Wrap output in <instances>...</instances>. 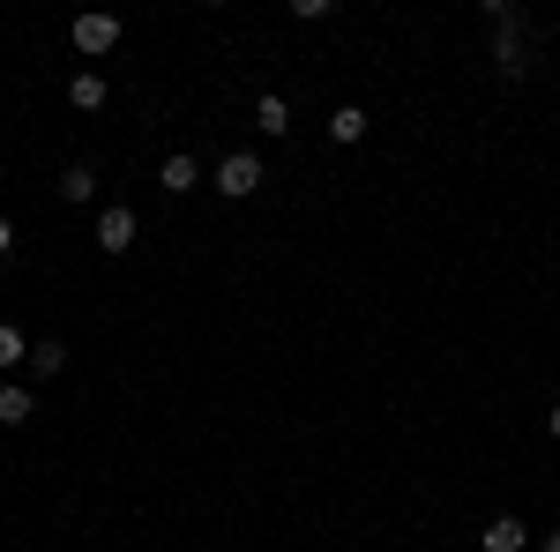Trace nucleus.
Returning a JSON list of instances; mask_svg holds the SVG:
<instances>
[{
    "label": "nucleus",
    "mask_w": 560,
    "mask_h": 552,
    "mask_svg": "<svg viewBox=\"0 0 560 552\" xmlns=\"http://www.w3.org/2000/svg\"><path fill=\"white\" fill-rule=\"evenodd\" d=\"M261 179H269V172H261V157H255V150H232V157L217 165V195L247 202V195H261Z\"/></svg>",
    "instance_id": "f257e3e1"
},
{
    "label": "nucleus",
    "mask_w": 560,
    "mask_h": 552,
    "mask_svg": "<svg viewBox=\"0 0 560 552\" xmlns=\"http://www.w3.org/2000/svg\"><path fill=\"white\" fill-rule=\"evenodd\" d=\"M68 38H75V52H113V45H120V23H113V15H75Z\"/></svg>",
    "instance_id": "f03ea898"
},
{
    "label": "nucleus",
    "mask_w": 560,
    "mask_h": 552,
    "mask_svg": "<svg viewBox=\"0 0 560 552\" xmlns=\"http://www.w3.org/2000/svg\"><path fill=\"white\" fill-rule=\"evenodd\" d=\"M97 247H105V255H128L135 247V210H105L97 216Z\"/></svg>",
    "instance_id": "7ed1b4c3"
},
{
    "label": "nucleus",
    "mask_w": 560,
    "mask_h": 552,
    "mask_svg": "<svg viewBox=\"0 0 560 552\" xmlns=\"http://www.w3.org/2000/svg\"><path fill=\"white\" fill-rule=\"evenodd\" d=\"M523 538H530V530H523L516 515H493V522L478 530V552H523Z\"/></svg>",
    "instance_id": "20e7f679"
},
{
    "label": "nucleus",
    "mask_w": 560,
    "mask_h": 552,
    "mask_svg": "<svg viewBox=\"0 0 560 552\" xmlns=\"http://www.w3.org/2000/svg\"><path fill=\"white\" fill-rule=\"evenodd\" d=\"M158 187H165V195H195V187H202V165H195V157H165Z\"/></svg>",
    "instance_id": "39448f33"
},
{
    "label": "nucleus",
    "mask_w": 560,
    "mask_h": 552,
    "mask_svg": "<svg viewBox=\"0 0 560 552\" xmlns=\"http://www.w3.org/2000/svg\"><path fill=\"white\" fill-rule=\"evenodd\" d=\"M68 105H75V113H97V105H105V75H75V83H68Z\"/></svg>",
    "instance_id": "423d86ee"
},
{
    "label": "nucleus",
    "mask_w": 560,
    "mask_h": 552,
    "mask_svg": "<svg viewBox=\"0 0 560 552\" xmlns=\"http://www.w3.org/2000/svg\"><path fill=\"white\" fill-rule=\"evenodd\" d=\"M31 419H38L31 388H0V425H31Z\"/></svg>",
    "instance_id": "0eeeda50"
},
{
    "label": "nucleus",
    "mask_w": 560,
    "mask_h": 552,
    "mask_svg": "<svg viewBox=\"0 0 560 552\" xmlns=\"http://www.w3.org/2000/svg\"><path fill=\"white\" fill-rule=\"evenodd\" d=\"M90 195H97V172H90V165L60 172V202H90Z\"/></svg>",
    "instance_id": "6e6552de"
},
{
    "label": "nucleus",
    "mask_w": 560,
    "mask_h": 552,
    "mask_svg": "<svg viewBox=\"0 0 560 552\" xmlns=\"http://www.w3.org/2000/svg\"><path fill=\"white\" fill-rule=\"evenodd\" d=\"M329 134H337V142H366V113H359V105H337V113H329Z\"/></svg>",
    "instance_id": "1a4fd4ad"
},
{
    "label": "nucleus",
    "mask_w": 560,
    "mask_h": 552,
    "mask_svg": "<svg viewBox=\"0 0 560 552\" xmlns=\"http://www.w3.org/2000/svg\"><path fill=\"white\" fill-rule=\"evenodd\" d=\"M255 120H261V134H284V128H292V105H284L277 90H269V97L255 105Z\"/></svg>",
    "instance_id": "9d476101"
},
{
    "label": "nucleus",
    "mask_w": 560,
    "mask_h": 552,
    "mask_svg": "<svg viewBox=\"0 0 560 552\" xmlns=\"http://www.w3.org/2000/svg\"><path fill=\"white\" fill-rule=\"evenodd\" d=\"M31 366H38V374H60V366H68V343H31Z\"/></svg>",
    "instance_id": "9b49d317"
},
{
    "label": "nucleus",
    "mask_w": 560,
    "mask_h": 552,
    "mask_svg": "<svg viewBox=\"0 0 560 552\" xmlns=\"http://www.w3.org/2000/svg\"><path fill=\"white\" fill-rule=\"evenodd\" d=\"M8 366H23V329L0 321V374H8Z\"/></svg>",
    "instance_id": "f8f14e48"
},
{
    "label": "nucleus",
    "mask_w": 560,
    "mask_h": 552,
    "mask_svg": "<svg viewBox=\"0 0 560 552\" xmlns=\"http://www.w3.org/2000/svg\"><path fill=\"white\" fill-rule=\"evenodd\" d=\"M8 247H15V224H8V216H0V255H8Z\"/></svg>",
    "instance_id": "ddd939ff"
},
{
    "label": "nucleus",
    "mask_w": 560,
    "mask_h": 552,
    "mask_svg": "<svg viewBox=\"0 0 560 552\" xmlns=\"http://www.w3.org/2000/svg\"><path fill=\"white\" fill-rule=\"evenodd\" d=\"M546 433H553V441H560V403H553V419H546Z\"/></svg>",
    "instance_id": "4468645a"
},
{
    "label": "nucleus",
    "mask_w": 560,
    "mask_h": 552,
    "mask_svg": "<svg viewBox=\"0 0 560 552\" xmlns=\"http://www.w3.org/2000/svg\"><path fill=\"white\" fill-rule=\"evenodd\" d=\"M546 552H560V530H553V538H546Z\"/></svg>",
    "instance_id": "2eb2a0df"
}]
</instances>
